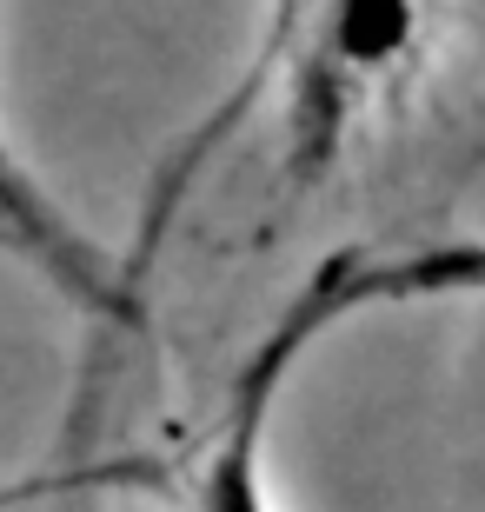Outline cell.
<instances>
[{"label":"cell","instance_id":"4","mask_svg":"<svg viewBox=\"0 0 485 512\" xmlns=\"http://www.w3.org/2000/svg\"><path fill=\"white\" fill-rule=\"evenodd\" d=\"M406 300H485V240L419 247L406 260H333L319 280H306L299 313L326 333L359 306H406Z\"/></svg>","mask_w":485,"mask_h":512},{"label":"cell","instance_id":"1","mask_svg":"<svg viewBox=\"0 0 485 512\" xmlns=\"http://www.w3.org/2000/svg\"><path fill=\"white\" fill-rule=\"evenodd\" d=\"M432 0H293L286 34V167L319 180L366 107L419 74Z\"/></svg>","mask_w":485,"mask_h":512},{"label":"cell","instance_id":"5","mask_svg":"<svg viewBox=\"0 0 485 512\" xmlns=\"http://www.w3.org/2000/svg\"><path fill=\"white\" fill-rule=\"evenodd\" d=\"M54 512H100V506H94V493H87V486H80V493H67V499H60Z\"/></svg>","mask_w":485,"mask_h":512},{"label":"cell","instance_id":"2","mask_svg":"<svg viewBox=\"0 0 485 512\" xmlns=\"http://www.w3.org/2000/svg\"><path fill=\"white\" fill-rule=\"evenodd\" d=\"M313 340H319V326L293 300L286 320L273 326V340L240 366V380L226 393V413H220V433H213L200 479H193V512H280L273 486H266V426H273L286 373L299 366V353Z\"/></svg>","mask_w":485,"mask_h":512},{"label":"cell","instance_id":"3","mask_svg":"<svg viewBox=\"0 0 485 512\" xmlns=\"http://www.w3.org/2000/svg\"><path fill=\"white\" fill-rule=\"evenodd\" d=\"M0 240L34 266L40 280L54 286L60 300H74L80 313L120 320L127 313V280L113 273V260L87 240V233L60 213V200L34 180V167L14 153L7 127H0Z\"/></svg>","mask_w":485,"mask_h":512}]
</instances>
